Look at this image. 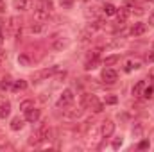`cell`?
Here are the masks:
<instances>
[{
	"label": "cell",
	"instance_id": "d6a6232c",
	"mask_svg": "<svg viewBox=\"0 0 154 152\" xmlns=\"http://www.w3.org/2000/svg\"><path fill=\"white\" fill-rule=\"evenodd\" d=\"M149 147H151V141H149V140H143V141L138 145V149H149Z\"/></svg>",
	"mask_w": 154,
	"mask_h": 152
},
{
	"label": "cell",
	"instance_id": "4316f807",
	"mask_svg": "<svg viewBox=\"0 0 154 152\" xmlns=\"http://www.w3.org/2000/svg\"><path fill=\"white\" fill-rule=\"evenodd\" d=\"M86 16L88 18H99V13H97V7H88V11H86Z\"/></svg>",
	"mask_w": 154,
	"mask_h": 152
},
{
	"label": "cell",
	"instance_id": "277c9868",
	"mask_svg": "<svg viewBox=\"0 0 154 152\" xmlns=\"http://www.w3.org/2000/svg\"><path fill=\"white\" fill-rule=\"evenodd\" d=\"M57 72H59V68H57V66H52V68L39 70V72H36V74L32 75V81H34V82H41L43 79H48V77H52L54 74H57Z\"/></svg>",
	"mask_w": 154,
	"mask_h": 152
},
{
	"label": "cell",
	"instance_id": "484cf974",
	"mask_svg": "<svg viewBox=\"0 0 154 152\" xmlns=\"http://www.w3.org/2000/svg\"><path fill=\"white\" fill-rule=\"evenodd\" d=\"M133 134H134L136 138H140V136L143 134V127H142V123H134V125H133Z\"/></svg>",
	"mask_w": 154,
	"mask_h": 152
},
{
	"label": "cell",
	"instance_id": "f1b7e54d",
	"mask_svg": "<svg viewBox=\"0 0 154 152\" xmlns=\"http://www.w3.org/2000/svg\"><path fill=\"white\" fill-rule=\"evenodd\" d=\"M74 2H75V0H59L61 7H65V9H70V7L74 5Z\"/></svg>",
	"mask_w": 154,
	"mask_h": 152
},
{
	"label": "cell",
	"instance_id": "e575fe53",
	"mask_svg": "<svg viewBox=\"0 0 154 152\" xmlns=\"http://www.w3.org/2000/svg\"><path fill=\"white\" fill-rule=\"evenodd\" d=\"M106 104H116V97H108L106 99Z\"/></svg>",
	"mask_w": 154,
	"mask_h": 152
},
{
	"label": "cell",
	"instance_id": "8992f818",
	"mask_svg": "<svg viewBox=\"0 0 154 152\" xmlns=\"http://www.w3.org/2000/svg\"><path fill=\"white\" fill-rule=\"evenodd\" d=\"M66 43H68V39L65 38V36H61V34H54L50 38V47L54 50H63L66 47Z\"/></svg>",
	"mask_w": 154,
	"mask_h": 152
},
{
	"label": "cell",
	"instance_id": "8fae6325",
	"mask_svg": "<svg viewBox=\"0 0 154 152\" xmlns=\"http://www.w3.org/2000/svg\"><path fill=\"white\" fill-rule=\"evenodd\" d=\"M142 66V61H138V59H129L127 63H125V66H124V70L129 74V72H133V70H138Z\"/></svg>",
	"mask_w": 154,
	"mask_h": 152
},
{
	"label": "cell",
	"instance_id": "f35d334b",
	"mask_svg": "<svg viewBox=\"0 0 154 152\" xmlns=\"http://www.w3.org/2000/svg\"><path fill=\"white\" fill-rule=\"evenodd\" d=\"M149 79H152V81H154V70H151V72H149Z\"/></svg>",
	"mask_w": 154,
	"mask_h": 152
},
{
	"label": "cell",
	"instance_id": "836d02e7",
	"mask_svg": "<svg viewBox=\"0 0 154 152\" xmlns=\"http://www.w3.org/2000/svg\"><path fill=\"white\" fill-rule=\"evenodd\" d=\"M147 61H149V63H154V48L147 54Z\"/></svg>",
	"mask_w": 154,
	"mask_h": 152
},
{
	"label": "cell",
	"instance_id": "60d3db41",
	"mask_svg": "<svg viewBox=\"0 0 154 152\" xmlns=\"http://www.w3.org/2000/svg\"><path fill=\"white\" fill-rule=\"evenodd\" d=\"M151 2H154V0H151Z\"/></svg>",
	"mask_w": 154,
	"mask_h": 152
},
{
	"label": "cell",
	"instance_id": "7c38bea8",
	"mask_svg": "<svg viewBox=\"0 0 154 152\" xmlns=\"http://www.w3.org/2000/svg\"><path fill=\"white\" fill-rule=\"evenodd\" d=\"M145 81H138L134 86H133V97H142L143 95V90H145Z\"/></svg>",
	"mask_w": 154,
	"mask_h": 152
},
{
	"label": "cell",
	"instance_id": "7a4b0ae2",
	"mask_svg": "<svg viewBox=\"0 0 154 152\" xmlns=\"http://www.w3.org/2000/svg\"><path fill=\"white\" fill-rule=\"evenodd\" d=\"M74 99H75V95H74V91L70 90V88H66L61 95H59V99H57V108H63V109H66V108H70L72 104H74Z\"/></svg>",
	"mask_w": 154,
	"mask_h": 152
},
{
	"label": "cell",
	"instance_id": "4fadbf2b",
	"mask_svg": "<svg viewBox=\"0 0 154 152\" xmlns=\"http://www.w3.org/2000/svg\"><path fill=\"white\" fill-rule=\"evenodd\" d=\"M31 5V0H13V7L16 11H27Z\"/></svg>",
	"mask_w": 154,
	"mask_h": 152
},
{
	"label": "cell",
	"instance_id": "ab89813d",
	"mask_svg": "<svg viewBox=\"0 0 154 152\" xmlns=\"http://www.w3.org/2000/svg\"><path fill=\"white\" fill-rule=\"evenodd\" d=\"M2 41H4V34H2V29H0V45H2Z\"/></svg>",
	"mask_w": 154,
	"mask_h": 152
},
{
	"label": "cell",
	"instance_id": "4dcf8cb0",
	"mask_svg": "<svg viewBox=\"0 0 154 152\" xmlns=\"http://www.w3.org/2000/svg\"><path fill=\"white\" fill-rule=\"evenodd\" d=\"M152 93H154V88H147V86H145V90H143V95H142V97L151 99V97H152Z\"/></svg>",
	"mask_w": 154,
	"mask_h": 152
},
{
	"label": "cell",
	"instance_id": "e0dca14e",
	"mask_svg": "<svg viewBox=\"0 0 154 152\" xmlns=\"http://www.w3.org/2000/svg\"><path fill=\"white\" fill-rule=\"evenodd\" d=\"M9 113H11V104H9L7 100L0 102V118H7Z\"/></svg>",
	"mask_w": 154,
	"mask_h": 152
},
{
	"label": "cell",
	"instance_id": "3957f363",
	"mask_svg": "<svg viewBox=\"0 0 154 152\" xmlns=\"http://www.w3.org/2000/svg\"><path fill=\"white\" fill-rule=\"evenodd\" d=\"M99 63H100V52H99V50H91V54L86 57L84 68H86V70H95Z\"/></svg>",
	"mask_w": 154,
	"mask_h": 152
},
{
	"label": "cell",
	"instance_id": "6da1fadb",
	"mask_svg": "<svg viewBox=\"0 0 154 152\" xmlns=\"http://www.w3.org/2000/svg\"><path fill=\"white\" fill-rule=\"evenodd\" d=\"M7 32L11 38H20L22 36V20L18 16H11L7 20Z\"/></svg>",
	"mask_w": 154,
	"mask_h": 152
},
{
	"label": "cell",
	"instance_id": "603a6c76",
	"mask_svg": "<svg viewBox=\"0 0 154 152\" xmlns=\"http://www.w3.org/2000/svg\"><path fill=\"white\" fill-rule=\"evenodd\" d=\"M91 97H93V93H82V95H81V108H82V109H86V108L90 106Z\"/></svg>",
	"mask_w": 154,
	"mask_h": 152
},
{
	"label": "cell",
	"instance_id": "8d00e7d4",
	"mask_svg": "<svg viewBox=\"0 0 154 152\" xmlns=\"http://www.w3.org/2000/svg\"><path fill=\"white\" fill-rule=\"evenodd\" d=\"M149 23H151V25H154V9L151 11V14H149Z\"/></svg>",
	"mask_w": 154,
	"mask_h": 152
},
{
	"label": "cell",
	"instance_id": "d6986e66",
	"mask_svg": "<svg viewBox=\"0 0 154 152\" xmlns=\"http://www.w3.org/2000/svg\"><path fill=\"white\" fill-rule=\"evenodd\" d=\"M11 129H13V131H22V129H23V118L14 116V118L11 120Z\"/></svg>",
	"mask_w": 154,
	"mask_h": 152
},
{
	"label": "cell",
	"instance_id": "2e32d148",
	"mask_svg": "<svg viewBox=\"0 0 154 152\" xmlns=\"http://www.w3.org/2000/svg\"><path fill=\"white\" fill-rule=\"evenodd\" d=\"M48 16H50V13H47L45 9H41V7H36V11H34V18L38 20V22H45V20H48Z\"/></svg>",
	"mask_w": 154,
	"mask_h": 152
},
{
	"label": "cell",
	"instance_id": "5bb4252c",
	"mask_svg": "<svg viewBox=\"0 0 154 152\" xmlns=\"http://www.w3.org/2000/svg\"><path fill=\"white\" fill-rule=\"evenodd\" d=\"M82 114V108H72V109H66L65 111V118H68V120H75V118H79Z\"/></svg>",
	"mask_w": 154,
	"mask_h": 152
},
{
	"label": "cell",
	"instance_id": "ffe728a7",
	"mask_svg": "<svg viewBox=\"0 0 154 152\" xmlns=\"http://www.w3.org/2000/svg\"><path fill=\"white\" fill-rule=\"evenodd\" d=\"M118 61H120V56L115 54V56H108V57H104V59H102V65H104V66H113V65H116Z\"/></svg>",
	"mask_w": 154,
	"mask_h": 152
},
{
	"label": "cell",
	"instance_id": "74e56055",
	"mask_svg": "<svg viewBox=\"0 0 154 152\" xmlns=\"http://www.w3.org/2000/svg\"><path fill=\"white\" fill-rule=\"evenodd\" d=\"M5 9V4H4V0H0V11H4Z\"/></svg>",
	"mask_w": 154,
	"mask_h": 152
},
{
	"label": "cell",
	"instance_id": "cb8c5ba5",
	"mask_svg": "<svg viewBox=\"0 0 154 152\" xmlns=\"http://www.w3.org/2000/svg\"><path fill=\"white\" fill-rule=\"evenodd\" d=\"M11 86H13V84H11V79H9V77H4V79L0 81V90H2V91H4V90H9Z\"/></svg>",
	"mask_w": 154,
	"mask_h": 152
},
{
	"label": "cell",
	"instance_id": "30bf717a",
	"mask_svg": "<svg viewBox=\"0 0 154 152\" xmlns=\"http://www.w3.org/2000/svg\"><path fill=\"white\" fill-rule=\"evenodd\" d=\"M88 109H91L93 113H100V111L104 109V106H102V102H100V100H99V99L93 95V97H91V100H90V106H88Z\"/></svg>",
	"mask_w": 154,
	"mask_h": 152
},
{
	"label": "cell",
	"instance_id": "d590c367",
	"mask_svg": "<svg viewBox=\"0 0 154 152\" xmlns=\"http://www.w3.org/2000/svg\"><path fill=\"white\" fill-rule=\"evenodd\" d=\"M4 61H5V50H2V48H0V65H2Z\"/></svg>",
	"mask_w": 154,
	"mask_h": 152
},
{
	"label": "cell",
	"instance_id": "7402d4cb",
	"mask_svg": "<svg viewBox=\"0 0 154 152\" xmlns=\"http://www.w3.org/2000/svg\"><path fill=\"white\" fill-rule=\"evenodd\" d=\"M38 7L45 9V11H47V13H50V14H52V11H54V4H52V0H39Z\"/></svg>",
	"mask_w": 154,
	"mask_h": 152
},
{
	"label": "cell",
	"instance_id": "9a60e30c",
	"mask_svg": "<svg viewBox=\"0 0 154 152\" xmlns=\"http://www.w3.org/2000/svg\"><path fill=\"white\" fill-rule=\"evenodd\" d=\"M116 16H118V23L124 25L129 18V9L127 7H120V11H116Z\"/></svg>",
	"mask_w": 154,
	"mask_h": 152
},
{
	"label": "cell",
	"instance_id": "52a82bcc",
	"mask_svg": "<svg viewBox=\"0 0 154 152\" xmlns=\"http://www.w3.org/2000/svg\"><path fill=\"white\" fill-rule=\"evenodd\" d=\"M100 77H102V81L106 82V84H115L116 82V79H118V74H116L113 68H104L102 70V74H100Z\"/></svg>",
	"mask_w": 154,
	"mask_h": 152
},
{
	"label": "cell",
	"instance_id": "d4e9b609",
	"mask_svg": "<svg viewBox=\"0 0 154 152\" xmlns=\"http://www.w3.org/2000/svg\"><path fill=\"white\" fill-rule=\"evenodd\" d=\"M31 108H34V102H32V100H23V102L20 104V109H22L23 113H25V111H29Z\"/></svg>",
	"mask_w": 154,
	"mask_h": 152
},
{
	"label": "cell",
	"instance_id": "ac0fdd59",
	"mask_svg": "<svg viewBox=\"0 0 154 152\" xmlns=\"http://www.w3.org/2000/svg\"><path fill=\"white\" fill-rule=\"evenodd\" d=\"M27 88V81H23V79H20V81H14L13 82V86H11V90L14 91V93H18V91H23Z\"/></svg>",
	"mask_w": 154,
	"mask_h": 152
},
{
	"label": "cell",
	"instance_id": "1f68e13d",
	"mask_svg": "<svg viewBox=\"0 0 154 152\" xmlns=\"http://www.w3.org/2000/svg\"><path fill=\"white\" fill-rule=\"evenodd\" d=\"M122 143H124V140H122V138H115V140H113V143H111V147H113V149H120V147H122Z\"/></svg>",
	"mask_w": 154,
	"mask_h": 152
},
{
	"label": "cell",
	"instance_id": "ba28073f",
	"mask_svg": "<svg viewBox=\"0 0 154 152\" xmlns=\"http://www.w3.org/2000/svg\"><path fill=\"white\" fill-rule=\"evenodd\" d=\"M145 31H147V27H145V23H142V22H138V23H134V25L131 27V31H129V34H131V36H134V38H138V36H142V34H145Z\"/></svg>",
	"mask_w": 154,
	"mask_h": 152
},
{
	"label": "cell",
	"instance_id": "9c48e42d",
	"mask_svg": "<svg viewBox=\"0 0 154 152\" xmlns=\"http://www.w3.org/2000/svg\"><path fill=\"white\" fill-rule=\"evenodd\" d=\"M39 116H41V111L36 109V108H31L29 111H25V120L31 122V123H36L39 120Z\"/></svg>",
	"mask_w": 154,
	"mask_h": 152
},
{
	"label": "cell",
	"instance_id": "83f0119b",
	"mask_svg": "<svg viewBox=\"0 0 154 152\" xmlns=\"http://www.w3.org/2000/svg\"><path fill=\"white\" fill-rule=\"evenodd\" d=\"M18 63H20V65H23V66H29V65H31V59H29L27 56H23V54H22V56H18Z\"/></svg>",
	"mask_w": 154,
	"mask_h": 152
},
{
	"label": "cell",
	"instance_id": "f546056e",
	"mask_svg": "<svg viewBox=\"0 0 154 152\" xmlns=\"http://www.w3.org/2000/svg\"><path fill=\"white\" fill-rule=\"evenodd\" d=\"M41 31H43V25H41V22H38L36 25H34V23L31 25V32H41Z\"/></svg>",
	"mask_w": 154,
	"mask_h": 152
},
{
	"label": "cell",
	"instance_id": "44dd1931",
	"mask_svg": "<svg viewBox=\"0 0 154 152\" xmlns=\"http://www.w3.org/2000/svg\"><path fill=\"white\" fill-rule=\"evenodd\" d=\"M116 11H118V9H116L113 4H104V5H102V13H104L106 16H115Z\"/></svg>",
	"mask_w": 154,
	"mask_h": 152
},
{
	"label": "cell",
	"instance_id": "5b68a950",
	"mask_svg": "<svg viewBox=\"0 0 154 152\" xmlns=\"http://www.w3.org/2000/svg\"><path fill=\"white\" fill-rule=\"evenodd\" d=\"M113 132H115V122L113 120H104L102 125H100V136L109 138V136H113Z\"/></svg>",
	"mask_w": 154,
	"mask_h": 152
}]
</instances>
